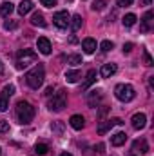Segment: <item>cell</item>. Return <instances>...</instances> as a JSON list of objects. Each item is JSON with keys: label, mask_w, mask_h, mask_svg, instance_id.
<instances>
[{"label": "cell", "mask_w": 154, "mask_h": 156, "mask_svg": "<svg viewBox=\"0 0 154 156\" xmlns=\"http://www.w3.org/2000/svg\"><path fill=\"white\" fill-rule=\"evenodd\" d=\"M16 26H18V24H16L15 20H5V22H4V29H16Z\"/></svg>", "instance_id": "4dcf8cb0"}, {"label": "cell", "mask_w": 154, "mask_h": 156, "mask_svg": "<svg viewBox=\"0 0 154 156\" xmlns=\"http://www.w3.org/2000/svg\"><path fill=\"white\" fill-rule=\"evenodd\" d=\"M5 133H9V122L0 120V134H5Z\"/></svg>", "instance_id": "f546056e"}, {"label": "cell", "mask_w": 154, "mask_h": 156, "mask_svg": "<svg viewBox=\"0 0 154 156\" xmlns=\"http://www.w3.org/2000/svg\"><path fill=\"white\" fill-rule=\"evenodd\" d=\"M37 60H38V55H37L35 51H31V49H22V51L18 53L16 67H18V69H24V67H27V66L35 64Z\"/></svg>", "instance_id": "5b68a950"}, {"label": "cell", "mask_w": 154, "mask_h": 156, "mask_svg": "<svg viewBox=\"0 0 154 156\" xmlns=\"http://www.w3.org/2000/svg\"><path fill=\"white\" fill-rule=\"evenodd\" d=\"M67 64H71V66L82 64V56H80V55H69V56H67Z\"/></svg>", "instance_id": "83f0119b"}, {"label": "cell", "mask_w": 154, "mask_h": 156, "mask_svg": "<svg viewBox=\"0 0 154 156\" xmlns=\"http://www.w3.org/2000/svg\"><path fill=\"white\" fill-rule=\"evenodd\" d=\"M69 123H71V127H73V129L80 131V129H83L85 120H83V116H82V115H73V116L69 118Z\"/></svg>", "instance_id": "9a60e30c"}, {"label": "cell", "mask_w": 154, "mask_h": 156, "mask_svg": "<svg viewBox=\"0 0 154 156\" xmlns=\"http://www.w3.org/2000/svg\"><path fill=\"white\" fill-rule=\"evenodd\" d=\"M69 26H71V29H73V31H78V29L82 27V16H80V15L71 16V22H69Z\"/></svg>", "instance_id": "603a6c76"}, {"label": "cell", "mask_w": 154, "mask_h": 156, "mask_svg": "<svg viewBox=\"0 0 154 156\" xmlns=\"http://www.w3.org/2000/svg\"><path fill=\"white\" fill-rule=\"evenodd\" d=\"M65 104H67V93L64 91V89H60L58 93H54L53 94V98L49 100V109L51 111H54V113H60L64 107H65Z\"/></svg>", "instance_id": "277c9868"}, {"label": "cell", "mask_w": 154, "mask_h": 156, "mask_svg": "<svg viewBox=\"0 0 154 156\" xmlns=\"http://www.w3.org/2000/svg\"><path fill=\"white\" fill-rule=\"evenodd\" d=\"M82 49H83V53L93 55V53L96 51V40L94 38H85L82 42Z\"/></svg>", "instance_id": "4fadbf2b"}, {"label": "cell", "mask_w": 154, "mask_h": 156, "mask_svg": "<svg viewBox=\"0 0 154 156\" xmlns=\"http://www.w3.org/2000/svg\"><path fill=\"white\" fill-rule=\"evenodd\" d=\"M105 5H107V2H105V0H96V2H94V4H93L91 7H93L94 11H102V9H103Z\"/></svg>", "instance_id": "f1b7e54d"}, {"label": "cell", "mask_w": 154, "mask_h": 156, "mask_svg": "<svg viewBox=\"0 0 154 156\" xmlns=\"http://www.w3.org/2000/svg\"><path fill=\"white\" fill-rule=\"evenodd\" d=\"M113 47H114V44H113L111 40H103V42L100 44V49H102L103 53H109V51H111Z\"/></svg>", "instance_id": "4316f807"}, {"label": "cell", "mask_w": 154, "mask_h": 156, "mask_svg": "<svg viewBox=\"0 0 154 156\" xmlns=\"http://www.w3.org/2000/svg\"><path fill=\"white\" fill-rule=\"evenodd\" d=\"M152 29V11H147L142 18V26H140V31L142 33H149Z\"/></svg>", "instance_id": "52a82bcc"}, {"label": "cell", "mask_w": 154, "mask_h": 156, "mask_svg": "<svg viewBox=\"0 0 154 156\" xmlns=\"http://www.w3.org/2000/svg\"><path fill=\"white\" fill-rule=\"evenodd\" d=\"M13 9H15V5H13L11 2H4V4L0 5V15H2V16H9V15L13 13Z\"/></svg>", "instance_id": "ffe728a7"}, {"label": "cell", "mask_w": 154, "mask_h": 156, "mask_svg": "<svg viewBox=\"0 0 154 156\" xmlns=\"http://www.w3.org/2000/svg\"><path fill=\"white\" fill-rule=\"evenodd\" d=\"M143 60H145V66H152V58H151L149 51H145V53H143Z\"/></svg>", "instance_id": "836d02e7"}, {"label": "cell", "mask_w": 154, "mask_h": 156, "mask_svg": "<svg viewBox=\"0 0 154 156\" xmlns=\"http://www.w3.org/2000/svg\"><path fill=\"white\" fill-rule=\"evenodd\" d=\"M0 154H2V149H0Z\"/></svg>", "instance_id": "b9f144b4"}, {"label": "cell", "mask_w": 154, "mask_h": 156, "mask_svg": "<svg viewBox=\"0 0 154 156\" xmlns=\"http://www.w3.org/2000/svg\"><path fill=\"white\" fill-rule=\"evenodd\" d=\"M116 69H118L116 64H103L100 69V75H102V78H111L116 73Z\"/></svg>", "instance_id": "7c38bea8"}, {"label": "cell", "mask_w": 154, "mask_h": 156, "mask_svg": "<svg viewBox=\"0 0 154 156\" xmlns=\"http://www.w3.org/2000/svg\"><path fill=\"white\" fill-rule=\"evenodd\" d=\"M0 75H4V64L0 62Z\"/></svg>", "instance_id": "ab89813d"}, {"label": "cell", "mask_w": 154, "mask_h": 156, "mask_svg": "<svg viewBox=\"0 0 154 156\" xmlns=\"http://www.w3.org/2000/svg\"><path fill=\"white\" fill-rule=\"evenodd\" d=\"M114 94L120 102H131V100H134L136 91H134V87L129 85V83H118L114 87Z\"/></svg>", "instance_id": "3957f363"}, {"label": "cell", "mask_w": 154, "mask_h": 156, "mask_svg": "<svg viewBox=\"0 0 154 156\" xmlns=\"http://www.w3.org/2000/svg\"><path fill=\"white\" fill-rule=\"evenodd\" d=\"M136 20H138V18H136V15H134V13H129V15H125V16L121 18V22H123V26H125V27L134 26V24H136Z\"/></svg>", "instance_id": "44dd1931"}, {"label": "cell", "mask_w": 154, "mask_h": 156, "mask_svg": "<svg viewBox=\"0 0 154 156\" xmlns=\"http://www.w3.org/2000/svg\"><path fill=\"white\" fill-rule=\"evenodd\" d=\"M127 142V134L125 133H116L114 136L111 138V144L114 145V147H120V145H123Z\"/></svg>", "instance_id": "ac0fdd59"}, {"label": "cell", "mask_w": 154, "mask_h": 156, "mask_svg": "<svg viewBox=\"0 0 154 156\" xmlns=\"http://www.w3.org/2000/svg\"><path fill=\"white\" fill-rule=\"evenodd\" d=\"M47 151H49V145H47V144H37V145H35V153L40 154V156L47 154Z\"/></svg>", "instance_id": "484cf974"}, {"label": "cell", "mask_w": 154, "mask_h": 156, "mask_svg": "<svg viewBox=\"0 0 154 156\" xmlns=\"http://www.w3.org/2000/svg\"><path fill=\"white\" fill-rule=\"evenodd\" d=\"M31 9H33V2H31V0H22V2L18 4V15H22V16L27 15Z\"/></svg>", "instance_id": "e0dca14e"}, {"label": "cell", "mask_w": 154, "mask_h": 156, "mask_svg": "<svg viewBox=\"0 0 154 156\" xmlns=\"http://www.w3.org/2000/svg\"><path fill=\"white\" fill-rule=\"evenodd\" d=\"M132 47H134V44H131V42H129V44H123V53H125V55H127V53H131V51H132Z\"/></svg>", "instance_id": "d590c367"}, {"label": "cell", "mask_w": 154, "mask_h": 156, "mask_svg": "<svg viewBox=\"0 0 154 156\" xmlns=\"http://www.w3.org/2000/svg\"><path fill=\"white\" fill-rule=\"evenodd\" d=\"M44 78H45V69H44L42 64H38V66H35L26 75V82H27V85L31 89H38V87H42V83H44Z\"/></svg>", "instance_id": "6da1fadb"}, {"label": "cell", "mask_w": 154, "mask_h": 156, "mask_svg": "<svg viewBox=\"0 0 154 156\" xmlns=\"http://www.w3.org/2000/svg\"><path fill=\"white\" fill-rule=\"evenodd\" d=\"M69 22H71V16H69L67 11H58V13H54V16H53V24H54L58 29H65V27L69 26Z\"/></svg>", "instance_id": "8992f818"}, {"label": "cell", "mask_w": 154, "mask_h": 156, "mask_svg": "<svg viewBox=\"0 0 154 156\" xmlns=\"http://www.w3.org/2000/svg\"><path fill=\"white\" fill-rule=\"evenodd\" d=\"M37 47H38V51L42 55H51V49H53L51 42L45 38V37H40V38L37 40Z\"/></svg>", "instance_id": "ba28073f"}, {"label": "cell", "mask_w": 154, "mask_h": 156, "mask_svg": "<svg viewBox=\"0 0 154 156\" xmlns=\"http://www.w3.org/2000/svg\"><path fill=\"white\" fill-rule=\"evenodd\" d=\"M100 100H102V91H100V89H94V91L87 93V104H89L91 107H94Z\"/></svg>", "instance_id": "30bf717a"}, {"label": "cell", "mask_w": 154, "mask_h": 156, "mask_svg": "<svg viewBox=\"0 0 154 156\" xmlns=\"http://www.w3.org/2000/svg\"><path fill=\"white\" fill-rule=\"evenodd\" d=\"M96 149H98V153H103V149H105V145H103V144H98V145H96Z\"/></svg>", "instance_id": "8d00e7d4"}, {"label": "cell", "mask_w": 154, "mask_h": 156, "mask_svg": "<svg viewBox=\"0 0 154 156\" xmlns=\"http://www.w3.org/2000/svg\"><path fill=\"white\" fill-rule=\"evenodd\" d=\"M152 0H140V5H151Z\"/></svg>", "instance_id": "74e56055"}, {"label": "cell", "mask_w": 154, "mask_h": 156, "mask_svg": "<svg viewBox=\"0 0 154 156\" xmlns=\"http://www.w3.org/2000/svg\"><path fill=\"white\" fill-rule=\"evenodd\" d=\"M51 129H53V133H54L56 136H62V134H64V123H62V122H53Z\"/></svg>", "instance_id": "d4e9b609"}, {"label": "cell", "mask_w": 154, "mask_h": 156, "mask_svg": "<svg viewBox=\"0 0 154 156\" xmlns=\"http://www.w3.org/2000/svg\"><path fill=\"white\" fill-rule=\"evenodd\" d=\"M13 94H15V85H5V87L2 89V93H0V98H5V100H9Z\"/></svg>", "instance_id": "7402d4cb"}, {"label": "cell", "mask_w": 154, "mask_h": 156, "mask_svg": "<svg viewBox=\"0 0 154 156\" xmlns=\"http://www.w3.org/2000/svg\"><path fill=\"white\" fill-rule=\"evenodd\" d=\"M31 24L33 26H38V27H45V20H44V15L42 13H33V16H31Z\"/></svg>", "instance_id": "d6986e66"}, {"label": "cell", "mask_w": 154, "mask_h": 156, "mask_svg": "<svg viewBox=\"0 0 154 156\" xmlns=\"http://www.w3.org/2000/svg\"><path fill=\"white\" fill-rule=\"evenodd\" d=\"M94 82H96V71H94V69H91V71H87L85 82L82 83V91H87V89H89V85H93Z\"/></svg>", "instance_id": "2e32d148"}, {"label": "cell", "mask_w": 154, "mask_h": 156, "mask_svg": "<svg viewBox=\"0 0 154 156\" xmlns=\"http://www.w3.org/2000/svg\"><path fill=\"white\" fill-rule=\"evenodd\" d=\"M16 118L20 120V123H29L33 118H35V107L26 102V100H20L16 104Z\"/></svg>", "instance_id": "7a4b0ae2"}, {"label": "cell", "mask_w": 154, "mask_h": 156, "mask_svg": "<svg viewBox=\"0 0 154 156\" xmlns=\"http://www.w3.org/2000/svg\"><path fill=\"white\" fill-rule=\"evenodd\" d=\"M131 123H132L134 129H143V127L147 125V116H145L143 113H136L134 116L131 118Z\"/></svg>", "instance_id": "9c48e42d"}, {"label": "cell", "mask_w": 154, "mask_h": 156, "mask_svg": "<svg viewBox=\"0 0 154 156\" xmlns=\"http://www.w3.org/2000/svg\"><path fill=\"white\" fill-rule=\"evenodd\" d=\"M78 78H80V71H76V69H75V71H67V73H65V80H67L69 83H76Z\"/></svg>", "instance_id": "cb8c5ba5"}, {"label": "cell", "mask_w": 154, "mask_h": 156, "mask_svg": "<svg viewBox=\"0 0 154 156\" xmlns=\"http://www.w3.org/2000/svg\"><path fill=\"white\" fill-rule=\"evenodd\" d=\"M113 125H114V120H103V122L98 123L96 133H98V134H105V133H109V131L113 129Z\"/></svg>", "instance_id": "5bb4252c"}, {"label": "cell", "mask_w": 154, "mask_h": 156, "mask_svg": "<svg viewBox=\"0 0 154 156\" xmlns=\"http://www.w3.org/2000/svg\"><path fill=\"white\" fill-rule=\"evenodd\" d=\"M7 107H9V100H5V98H0V111L4 113V111H7Z\"/></svg>", "instance_id": "d6a6232c"}, {"label": "cell", "mask_w": 154, "mask_h": 156, "mask_svg": "<svg viewBox=\"0 0 154 156\" xmlns=\"http://www.w3.org/2000/svg\"><path fill=\"white\" fill-rule=\"evenodd\" d=\"M60 156H73V154H69V153H62Z\"/></svg>", "instance_id": "60d3db41"}, {"label": "cell", "mask_w": 154, "mask_h": 156, "mask_svg": "<svg viewBox=\"0 0 154 156\" xmlns=\"http://www.w3.org/2000/svg\"><path fill=\"white\" fill-rule=\"evenodd\" d=\"M132 153H142V154H147L149 153V144L145 140H136L132 144Z\"/></svg>", "instance_id": "8fae6325"}, {"label": "cell", "mask_w": 154, "mask_h": 156, "mask_svg": "<svg viewBox=\"0 0 154 156\" xmlns=\"http://www.w3.org/2000/svg\"><path fill=\"white\" fill-rule=\"evenodd\" d=\"M51 94H53V87H47L45 89V96H51Z\"/></svg>", "instance_id": "f35d334b"}, {"label": "cell", "mask_w": 154, "mask_h": 156, "mask_svg": "<svg viewBox=\"0 0 154 156\" xmlns=\"http://www.w3.org/2000/svg\"><path fill=\"white\" fill-rule=\"evenodd\" d=\"M132 2L134 0H116L118 7H129V5H132Z\"/></svg>", "instance_id": "1f68e13d"}, {"label": "cell", "mask_w": 154, "mask_h": 156, "mask_svg": "<svg viewBox=\"0 0 154 156\" xmlns=\"http://www.w3.org/2000/svg\"><path fill=\"white\" fill-rule=\"evenodd\" d=\"M42 2V5H45V7H54L56 5V0H40Z\"/></svg>", "instance_id": "e575fe53"}]
</instances>
